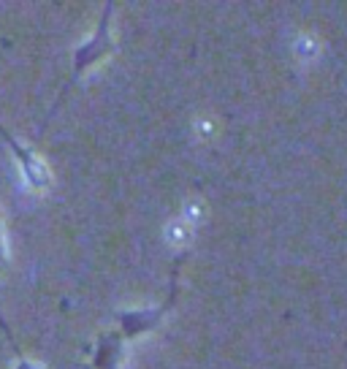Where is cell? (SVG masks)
Instances as JSON below:
<instances>
[{"mask_svg":"<svg viewBox=\"0 0 347 369\" xmlns=\"http://www.w3.org/2000/svg\"><path fill=\"white\" fill-rule=\"evenodd\" d=\"M19 369H33V367H30V364H22V367H19Z\"/></svg>","mask_w":347,"mask_h":369,"instance_id":"obj_6","label":"cell"},{"mask_svg":"<svg viewBox=\"0 0 347 369\" xmlns=\"http://www.w3.org/2000/svg\"><path fill=\"white\" fill-rule=\"evenodd\" d=\"M109 16H112V5H106V11H103V19H101V25H98V30H95V36L76 52V66H73V79L81 74L84 68H90L92 63H98L103 55H106V49H109ZM73 79L68 81V87H66V92L70 90V84H73Z\"/></svg>","mask_w":347,"mask_h":369,"instance_id":"obj_1","label":"cell"},{"mask_svg":"<svg viewBox=\"0 0 347 369\" xmlns=\"http://www.w3.org/2000/svg\"><path fill=\"white\" fill-rule=\"evenodd\" d=\"M168 309V304H163V307H157V309H139V312H125L120 320H123V334H139V331H146V329H152L157 320H160V315Z\"/></svg>","mask_w":347,"mask_h":369,"instance_id":"obj_3","label":"cell"},{"mask_svg":"<svg viewBox=\"0 0 347 369\" xmlns=\"http://www.w3.org/2000/svg\"><path fill=\"white\" fill-rule=\"evenodd\" d=\"M0 136H3V142L8 144V147L14 149V155L19 157V163H22V168H25V174H27V179H30V185L33 188H44L47 182H49V171L44 168V163L36 157V152H30V149H25L3 125H0Z\"/></svg>","mask_w":347,"mask_h":369,"instance_id":"obj_2","label":"cell"},{"mask_svg":"<svg viewBox=\"0 0 347 369\" xmlns=\"http://www.w3.org/2000/svg\"><path fill=\"white\" fill-rule=\"evenodd\" d=\"M5 264V242H3V222H0V269Z\"/></svg>","mask_w":347,"mask_h":369,"instance_id":"obj_5","label":"cell"},{"mask_svg":"<svg viewBox=\"0 0 347 369\" xmlns=\"http://www.w3.org/2000/svg\"><path fill=\"white\" fill-rule=\"evenodd\" d=\"M120 345H123V337L117 331L112 334H103L101 342H98V359H95V369H114L117 367V359H120Z\"/></svg>","mask_w":347,"mask_h":369,"instance_id":"obj_4","label":"cell"}]
</instances>
